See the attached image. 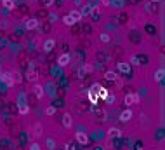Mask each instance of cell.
<instances>
[{"mask_svg": "<svg viewBox=\"0 0 165 150\" xmlns=\"http://www.w3.org/2000/svg\"><path fill=\"white\" fill-rule=\"evenodd\" d=\"M69 61H71V56H69L68 53L61 54V56L57 58V65H59V66H66V65H69Z\"/></svg>", "mask_w": 165, "mask_h": 150, "instance_id": "6da1fadb", "label": "cell"}, {"mask_svg": "<svg viewBox=\"0 0 165 150\" xmlns=\"http://www.w3.org/2000/svg\"><path fill=\"white\" fill-rule=\"evenodd\" d=\"M2 79H4V82H5V86H7V87H11V86H14L12 72H5V73H2Z\"/></svg>", "mask_w": 165, "mask_h": 150, "instance_id": "7a4b0ae2", "label": "cell"}, {"mask_svg": "<svg viewBox=\"0 0 165 150\" xmlns=\"http://www.w3.org/2000/svg\"><path fill=\"white\" fill-rule=\"evenodd\" d=\"M75 138H77V141L80 143V145H87V143H89V136H87L83 131H78Z\"/></svg>", "mask_w": 165, "mask_h": 150, "instance_id": "3957f363", "label": "cell"}, {"mask_svg": "<svg viewBox=\"0 0 165 150\" xmlns=\"http://www.w3.org/2000/svg\"><path fill=\"white\" fill-rule=\"evenodd\" d=\"M54 45H56L54 39H45L43 40V51H45V53H51L52 49H54Z\"/></svg>", "mask_w": 165, "mask_h": 150, "instance_id": "277c9868", "label": "cell"}, {"mask_svg": "<svg viewBox=\"0 0 165 150\" xmlns=\"http://www.w3.org/2000/svg\"><path fill=\"white\" fill-rule=\"evenodd\" d=\"M63 126H65L66 129L73 126V117H71V114H65V115H63Z\"/></svg>", "mask_w": 165, "mask_h": 150, "instance_id": "5b68a950", "label": "cell"}, {"mask_svg": "<svg viewBox=\"0 0 165 150\" xmlns=\"http://www.w3.org/2000/svg\"><path fill=\"white\" fill-rule=\"evenodd\" d=\"M92 9H94V5H91V4H85V5H83V7H82V11H80V14H82V18H83V16H85V18H87V16H91Z\"/></svg>", "mask_w": 165, "mask_h": 150, "instance_id": "8992f818", "label": "cell"}, {"mask_svg": "<svg viewBox=\"0 0 165 150\" xmlns=\"http://www.w3.org/2000/svg\"><path fill=\"white\" fill-rule=\"evenodd\" d=\"M118 70H120L122 73H130V65L125 61H118Z\"/></svg>", "mask_w": 165, "mask_h": 150, "instance_id": "52a82bcc", "label": "cell"}, {"mask_svg": "<svg viewBox=\"0 0 165 150\" xmlns=\"http://www.w3.org/2000/svg\"><path fill=\"white\" fill-rule=\"evenodd\" d=\"M69 18H71V21L73 23H77V21H80V19H82V14H80V11H69V14H68Z\"/></svg>", "mask_w": 165, "mask_h": 150, "instance_id": "ba28073f", "label": "cell"}, {"mask_svg": "<svg viewBox=\"0 0 165 150\" xmlns=\"http://www.w3.org/2000/svg\"><path fill=\"white\" fill-rule=\"evenodd\" d=\"M130 119H132V112H130L129 108L122 112V115H120V120H122V122H129Z\"/></svg>", "mask_w": 165, "mask_h": 150, "instance_id": "9c48e42d", "label": "cell"}, {"mask_svg": "<svg viewBox=\"0 0 165 150\" xmlns=\"http://www.w3.org/2000/svg\"><path fill=\"white\" fill-rule=\"evenodd\" d=\"M33 93H35V96L38 98V100H42V98H43V94H45V91H43V87H42V86H38V84H37V86L33 87Z\"/></svg>", "mask_w": 165, "mask_h": 150, "instance_id": "30bf717a", "label": "cell"}, {"mask_svg": "<svg viewBox=\"0 0 165 150\" xmlns=\"http://www.w3.org/2000/svg\"><path fill=\"white\" fill-rule=\"evenodd\" d=\"M38 26V19H35V18H30L28 21H26V28L28 30H35V28Z\"/></svg>", "mask_w": 165, "mask_h": 150, "instance_id": "8fae6325", "label": "cell"}, {"mask_svg": "<svg viewBox=\"0 0 165 150\" xmlns=\"http://www.w3.org/2000/svg\"><path fill=\"white\" fill-rule=\"evenodd\" d=\"M122 134V131L118 128H109V131H108V138H118Z\"/></svg>", "mask_w": 165, "mask_h": 150, "instance_id": "7c38bea8", "label": "cell"}, {"mask_svg": "<svg viewBox=\"0 0 165 150\" xmlns=\"http://www.w3.org/2000/svg\"><path fill=\"white\" fill-rule=\"evenodd\" d=\"M37 77H38V75H37V72L28 68V72H26V79L30 80V82H35V80H37Z\"/></svg>", "mask_w": 165, "mask_h": 150, "instance_id": "4fadbf2b", "label": "cell"}, {"mask_svg": "<svg viewBox=\"0 0 165 150\" xmlns=\"http://www.w3.org/2000/svg\"><path fill=\"white\" fill-rule=\"evenodd\" d=\"M42 131H43V128H42V124L40 122L33 124V134L35 136H42Z\"/></svg>", "mask_w": 165, "mask_h": 150, "instance_id": "5bb4252c", "label": "cell"}, {"mask_svg": "<svg viewBox=\"0 0 165 150\" xmlns=\"http://www.w3.org/2000/svg\"><path fill=\"white\" fill-rule=\"evenodd\" d=\"M2 4H4V7H5V9H9V11L14 9V5H16V4H14V0H2Z\"/></svg>", "mask_w": 165, "mask_h": 150, "instance_id": "9a60e30c", "label": "cell"}, {"mask_svg": "<svg viewBox=\"0 0 165 150\" xmlns=\"http://www.w3.org/2000/svg\"><path fill=\"white\" fill-rule=\"evenodd\" d=\"M19 114H28V105L26 103H19Z\"/></svg>", "mask_w": 165, "mask_h": 150, "instance_id": "2e32d148", "label": "cell"}, {"mask_svg": "<svg viewBox=\"0 0 165 150\" xmlns=\"http://www.w3.org/2000/svg\"><path fill=\"white\" fill-rule=\"evenodd\" d=\"M47 148H49V150H54V148H56V141L52 140V138H47Z\"/></svg>", "mask_w": 165, "mask_h": 150, "instance_id": "e0dca14e", "label": "cell"}, {"mask_svg": "<svg viewBox=\"0 0 165 150\" xmlns=\"http://www.w3.org/2000/svg\"><path fill=\"white\" fill-rule=\"evenodd\" d=\"M155 77H156V80H160V82H162V80H163V68H158Z\"/></svg>", "mask_w": 165, "mask_h": 150, "instance_id": "ac0fdd59", "label": "cell"}, {"mask_svg": "<svg viewBox=\"0 0 165 150\" xmlns=\"http://www.w3.org/2000/svg\"><path fill=\"white\" fill-rule=\"evenodd\" d=\"M92 18H94V19H92V21H94V23H97V21H99V12H97V9H96V7H94V9H92Z\"/></svg>", "mask_w": 165, "mask_h": 150, "instance_id": "d6986e66", "label": "cell"}, {"mask_svg": "<svg viewBox=\"0 0 165 150\" xmlns=\"http://www.w3.org/2000/svg\"><path fill=\"white\" fill-rule=\"evenodd\" d=\"M106 79L108 80H117V73H115V72H106Z\"/></svg>", "mask_w": 165, "mask_h": 150, "instance_id": "ffe728a7", "label": "cell"}, {"mask_svg": "<svg viewBox=\"0 0 165 150\" xmlns=\"http://www.w3.org/2000/svg\"><path fill=\"white\" fill-rule=\"evenodd\" d=\"M12 79H14V84H16V82H21V73H19V72L12 73Z\"/></svg>", "mask_w": 165, "mask_h": 150, "instance_id": "44dd1931", "label": "cell"}, {"mask_svg": "<svg viewBox=\"0 0 165 150\" xmlns=\"http://www.w3.org/2000/svg\"><path fill=\"white\" fill-rule=\"evenodd\" d=\"M130 63H132V65H141V61H139V58L137 56H130Z\"/></svg>", "mask_w": 165, "mask_h": 150, "instance_id": "7402d4cb", "label": "cell"}, {"mask_svg": "<svg viewBox=\"0 0 165 150\" xmlns=\"http://www.w3.org/2000/svg\"><path fill=\"white\" fill-rule=\"evenodd\" d=\"M63 21H65V25H68V26H71V25H75V23L71 21V18H69V16H65V18H63Z\"/></svg>", "mask_w": 165, "mask_h": 150, "instance_id": "603a6c76", "label": "cell"}, {"mask_svg": "<svg viewBox=\"0 0 165 150\" xmlns=\"http://www.w3.org/2000/svg\"><path fill=\"white\" fill-rule=\"evenodd\" d=\"M99 39H101V42H109V35H108V33H101Z\"/></svg>", "mask_w": 165, "mask_h": 150, "instance_id": "cb8c5ba5", "label": "cell"}, {"mask_svg": "<svg viewBox=\"0 0 165 150\" xmlns=\"http://www.w3.org/2000/svg\"><path fill=\"white\" fill-rule=\"evenodd\" d=\"M45 114H47V115H54V114H56V108H54V106H49L47 110H45Z\"/></svg>", "mask_w": 165, "mask_h": 150, "instance_id": "d4e9b609", "label": "cell"}, {"mask_svg": "<svg viewBox=\"0 0 165 150\" xmlns=\"http://www.w3.org/2000/svg\"><path fill=\"white\" fill-rule=\"evenodd\" d=\"M130 96H132V105H136V103H139V94H130Z\"/></svg>", "mask_w": 165, "mask_h": 150, "instance_id": "484cf974", "label": "cell"}, {"mask_svg": "<svg viewBox=\"0 0 165 150\" xmlns=\"http://www.w3.org/2000/svg\"><path fill=\"white\" fill-rule=\"evenodd\" d=\"M125 105L127 106L132 105V96H130V94H127V96H125Z\"/></svg>", "mask_w": 165, "mask_h": 150, "instance_id": "4316f807", "label": "cell"}, {"mask_svg": "<svg viewBox=\"0 0 165 150\" xmlns=\"http://www.w3.org/2000/svg\"><path fill=\"white\" fill-rule=\"evenodd\" d=\"M30 150H40V145H38V143H31Z\"/></svg>", "mask_w": 165, "mask_h": 150, "instance_id": "83f0119b", "label": "cell"}, {"mask_svg": "<svg viewBox=\"0 0 165 150\" xmlns=\"http://www.w3.org/2000/svg\"><path fill=\"white\" fill-rule=\"evenodd\" d=\"M52 2H54V0H45V7H49V5H52Z\"/></svg>", "mask_w": 165, "mask_h": 150, "instance_id": "f1b7e54d", "label": "cell"}, {"mask_svg": "<svg viewBox=\"0 0 165 150\" xmlns=\"http://www.w3.org/2000/svg\"><path fill=\"white\" fill-rule=\"evenodd\" d=\"M109 4V0H103V5H108Z\"/></svg>", "mask_w": 165, "mask_h": 150, "instance_id": "f546056e", "label": "cell"}, {"mask_svg": "<svg viewBox=\"0 0 165 150\" xmlns=\"http://www.w3.org/2000/svg\"><path fill=\"white\" fill-rule=\"evenodd\" d=\"M151 2H162V0H151Z\"/></svg>", "mask_w": 165, "mask_h": 150, "instance_id": "4dcf8cb0", "label": "cell"}]
</instances>
